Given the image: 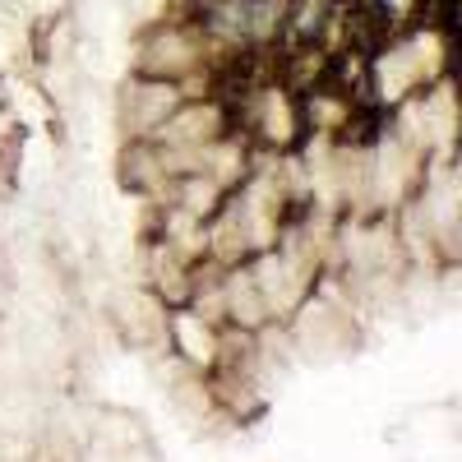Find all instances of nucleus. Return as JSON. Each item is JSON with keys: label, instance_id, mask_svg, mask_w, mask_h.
<instances>
[{"label": "nucleus", "instance_id": "1", "mask_svg": "<svg viewBox=\"0 0 462 462\" xmlns=\"http://www.w3.org/2000/svg\"><path fill=\"white\" fill-rule=\"evenodd\" d=\"M185 84L176 79H158V74H134L121 93V121L134 139H152L171 116L185 106Z\"/></svg>", "mask_w": 462, "mask_h": 462}]
</instances>
